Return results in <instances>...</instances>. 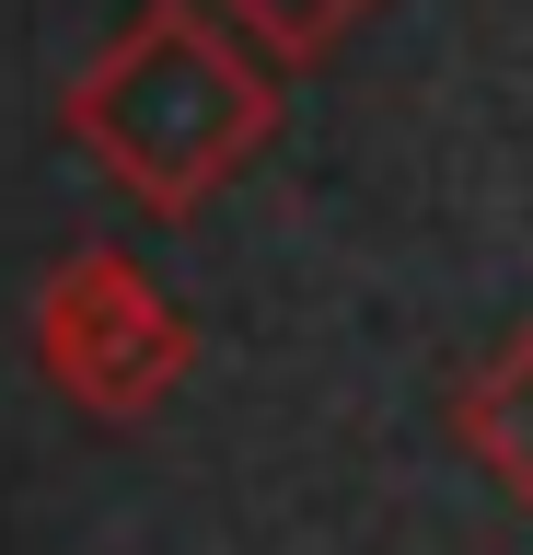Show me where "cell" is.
<instances>
[{
	"label": "cell",
	"instance_id": "6da1fadb",
	"mask_svg": "<svg viewBox=\"0 0 533 555\" xmlns=\"http://www.w3.org/2000/svg\"><path fill=\"white\" fill-rule=\"evenodd\" d=\"M47 359L93 393V405H151L175 382V324L128 289L116 267H81L59 301H47Z\"/></svg>",
	"mask_w": 533,
	"mask_h": 555
},
{
	"label": "cell",
	"instance_id": "7a4b0ae2",
	"mask_svg": "<svg viewBox=\"0 0 533 555\" xmlns=\"http://www.w3.org/2000/svg\"><path fill=\"white\" fill-rule=\"evenodd\" d=\"M475 440H487V463L533 498V359H510V371L475 393Z\"/></svg>",
	"mask_w": 533,
	"mask_h": 555
}]
</instances>
